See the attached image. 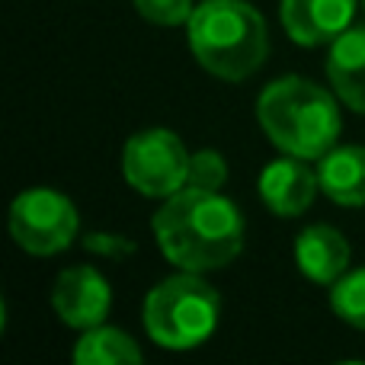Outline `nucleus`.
Returning <instances> with one entry per match:
<instances>
[{"mask_svg": "<svg viewBox=\"0 0 365 365\" xmlns=\"http://www.w3.org/2000/svg\"><path fill=\"white\" fill-rule=\"evenodd\" d=\"M135 10L154 26H180L192 16V0H135Z\"/></svg>", "mask_w": 365, "mask_h": 365, "instance_id": "dca6fc26", "label": "nucleus"}, {"mask_svg": "<svg viewBox=\"0 0 365 365\" xmlns=\"http://www.w3.org/2000/svg\"><path fill=\"white\" fill-rule=\"evenodd\" d=\"M317 192H321L317 170H311L308 160L295 154L272 160L259 173V199L279 218H298L302 212H308Z\"/></svg>", "mask_w": 365, "mask_h": 365, "instance_id": "6e6552de", "label": "nucleus"}, {"mask_svg": "<svg viewBox=\"0 0 365 365\" xmlns=\"http://www.w3.org/2000/svg\"><path fill=\"white\" fill-rule=\"evenodd\" d=\"M257 119L279 151L304 160H321L340 138V106L334 93L298 74L266 83L257 100Z\"/></svg>", "mask_w": 365, "mask_h": 365, "instance_id": "f03ea898", "label": "nucleus"}, {"mask_svg": "<svg viewBox=\"0 0 365 365\" xmlns=\"http://www.w3.org/2000/svg\"><path fill=\"white\" fill-rule=\"evenodd\" d=\"M279 16L292 42L298 45H327L353 26L356 0H282Z\"/></svg>", "mask_w": 365, "mask_h": 365, "instance_id": "1a4fd4ad", "label": "nucleus"}, {"mask_svg": "<svg viewBox=\"0 0 365 365\" xmlns=\"http://www.w3.org/2000/svg\"><path fill=\"white\" fill-rule=\"evenodd\" d=\"M327 77L336 96L365 115V26H349L340 38L330 42Z\"/></svg>", "mask_w": 365, "mask_h": 365, "instance_id": "9b49d317", "label": "nucleus"}, {"mask_svg": "<svg viewBox=\"0 0 365 365\" xmlns=\"http://www.w3.org/2000/svg\"><path fill=\"white\" fill-rule=\"evenodd\" d=\"M186 26L195 61L221 81H247L269 55L266 23L247 0H205Z\"/></svg>", "mask_w": 365, "mask_h": 365, "instance_id": "7ed1b4c3", "label": "nucleus"}, {"mask_svg": "<svg viewBox=\"0 0 365 365\" xmlns=\"http://www.w3.org/2000/svg\"><path fill=\"white\" fill-rule=\"evenodd\" d=\"M321 192L336 205H365V148H330L317 164Z\"/></svg>", "mask_w": 365, "mask_h": 365, "instance_id": "f8f14e48", "label": "nucleus"}, {"mask_svg": "<svg viewBox=\"0 0 365 365\" xmlns=\"http://www.w3.org/2000/svg\"><path fill=\"white\" fill-rule=\"evenodd\" d=\"M227 180V164L218 151L205 148V151H195L189 158V182L186 186H199V189H221Z\"/></svg>", "mask_w": 365, "mask_h": 365, "instance_id": "2eb2a0df", "label": "nucleus"}, {"mask_svg": "<svg viewBox=\"0 0 365 365\" xmlns=\"http://www.w3.org/2000/svg\"><path fill=\"white\" fill-rule=\"evenodd\" d=\"M362 6H365V0H362Z\"/></svg>", "mask_w": 365, "mask_h": 365, "instance_id": "a211bd4d", "label": "nucleus"}, {"mask_svg": "<svg viewBox=\"0 0 365 365\" xmlns=\"http://www.w3.org/2000/svg\"><path fill=\"white\" fill-rule=\"evenodd\" d=\"M221 314V295L202 272L164 279L145 298V330L164 349H195L215 334Z\"/></svg>", "mask_w": 365, "mask_h": 365, "instance_id": "20e7f679", "label": "nucleus"}, {"mask_svg": "<svg viewBox=\"0 0 365 365\" xmlns=\"http://www.w3.org/2000/svg\"><path fill=\"white\" fill-rule=\"evenodd\" d=\"M295 263L304 279L317 285H334L349 269V244L336 227L311 225L295 240Z\"/></svg>", "mask_w": 365, "mask_h": 365, "instance_id": "9d476101", "label": "nucleus"}, {"mask_svg": "<svg viewBox=\"0 0 365 365\" xmlns=\"http://www.w3.org/2000/svg\"><path fill=\"white\" fill-rule=\"evenodd\" d=\"M81 215L64 192L48 186L26 189L10 205V234L32 257H51L74 244Z\"/></svg>", "mask_w": 365, "mask_h": 365, "instance_id": "423d86ee", "label": "nucleus"}, {"mask_svg": "<svg viewBox=\"0 0 365 365\" xmlns=\"http://www.w3.org/2000/svg\"><path fill=\"white\" fill-rule=\"evenodd\" d=\"M51 308L74 330L100 327L113 308V289L93 266H68L51 285Z\"/></svg>", "mask_w": 365, "mask_h": 365, "instance_id": "0eeeda50", "label": "nucleus"}, {"mask_svg": "<svg viewBox=\"0 0 365 365\" xmlns=\"http://www.w3.org/2000/svg\"><path fill=\"white\" fill-rule=\"evenodd\" d=\"M71 359L77 365H135L145 359V353L128 334L100 324V327L83 330Z\"/></svg>", "mask_w": 365, "mask_h": 365, "instance_id": "ddd939ff", "label": "nucleus"}, {"mask_svg": "<svg viewBox=\"0 0 365 365\" xmlns=\"http://www.w3.org/2000/svg\"><path fill=\"white\" fill-rule=\"evenodd\" d=\"M330 308L349 327L365 330V266L353 272H343L336 279L334 289H330Z\"/></svg>", "mask_w": 365, "mask_h": 365, "instance_id": "4468645a", "label": "nucleus"}, {"mask_svg": "<svg viewBox=\"0 0 365 365\" xmlns=\"http://www.w3.org/2000/svg\"><path fill=\"white\" fill-rule=\"evenodd\" d=\"M189 158L170 128H145L122 148V177L148 199H170L189 182Z\"/></svg>", "mask_w": 365, "mask_h": 365, "instance_id": "39448f33", "label": "nucleus"}, {"mask_svg": "<svg viewBox=\"0 0 365 365\" xmlns=\"http://www.w3.org/2000/svg\"><path fill=\"white\" fill-rule=\"evenodd\" d=\"M83 247L93 253H103V257H109V259H119V257H125V253H135L132 240L119 237V234H90V237H83Z\"/></svg>", "mask_w": 365, "mask_h": 365, "instance_id": "f3484780", "label": "nucleus"}, {"mask_svg": "<svg viewBox=\"0 0 365 365\" xmlns=\"http://www.w3.org/2000/svg\"><path fill=\"white\" fill-rule=\"evenodd\" d=\"M164 257L177 269H225L244 250V215L221 189L182 186L160 205L151 221Z\"/></svg>", "mask_w": 365, "mask_h": 365, "instance_id": "f257e3e1", "label": "nucleus"}]
</instances>
